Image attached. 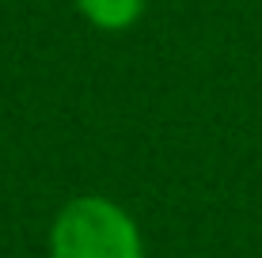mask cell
I'll list each match as a JSON object with an SVG mask.
<instances>
[{
	"mask_svg": "<svg viewBox=\"0 0 262 258\" xmlns=\"http://www.w3.org/2000/svg\"><path fill=\"white\" fill-rule=\"evenodd\" d=\"M50 258H144V236L133 213L103 194H80L50 224Z\"/></svg>",
	"mask_w": 262,
	"mask_h": 258,
	"instance_id": "obj_1",
	"label": "cell"
},
{
	"mask_svg": "<svg viewBox=\"0 0 262 258\" xmlns=\"http://www.w3.org/2000/svg\"><path fill=\"white\" fill-rule=\"evenodd\" d=\"M144 8H148V0H76V12L95 31H111V34L137 27Z\"/></svg>",
	"mask_w": 262,
	"mask_h": 258,
	"instance_id": "obj_2",
	"label": "cell"
}]
</instances>
